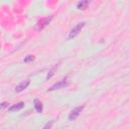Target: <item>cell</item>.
<instances>
[{"label": "cell", "instance_id": "11", "mask_svg": "<svg viewBox=\"0 0 129 129\" xmlns=\"http://www.w3.org/2000/svg\"><path fill=\"white\" fill-rule=\"evenodd\" d=\"M7 105H8V103H7V102H4V103L1 104V108H5Z\"/></svg>", "mask_w": 129, "mask_h": 129}, {"label": "cell", "instance_id": "2", "mask_svg": "<svg viewBox=\"0 0 129 129\" xmlns=\"http://www.w3.org/2000/svg\"><path fill=\"white\" fill-rule=\"evenodd\" d=\"M84 108H85V106L82 105V106H79V107H76L75 109H73L71 111V113L69 114V120L70 121H75L80 116V114L82 113V111L84 110Z\"/></svg>", "mask_w": 129, "mask_h": 129}, {"label": "cell", "instance_id": "1", "mask_svg": "<svg viewBox=\"0 0 129 129\" xmlns=\"http://www.w3.org/2000/svg\"><path fill=\"white\" fill-rule=\"evenodd\" d=\"M85 25H86V22H80V23H78L76 26H74V27L71 29L70 33H69L68 39H73V38H75V37L81 32V30L83 29V27H84Z\"/></svg>", "mask_w": 129, "mask_h": 129}, {"label": "cell", "instance_id": "10", "mask_svg": "<svg viewBox=\"0 0 129 129\" xmlns=\"http://www.w3.org/2000/svg\"><path fill=\"white\" fill-rule=\"evenodd\" d=\"M34 55H31V54H29V55H27L24 59H23V61L24 62H30V61H32V60H34Z\"/></svg>", "mask_w": 129, "mask_h": 129}, {"label": "cell", "instance_id": "7", "mask_svg": "<svg viewBox=\"0 0 129 129\" xmlns=\"http://www.w3.org/2000/svg\"><path fill=\"white\" fill-rule=\"evenodd\" d=\"M90 3L91 2L89 0H82V1H80V2L77 3V8L80 9V10H85L89 6Z\"/></svg>", "mask_w": 129, "mask_h": 129}, {"label": "cell", "instance_id": "8", "mask_svg": "<svg viewBox=\"0 0 129 129\" xmlns=\"http://www.w3.org/2000/svg\"><path fill=\"white\" fill-rule=\"evenodd\" d=\"M33 105H34V109L36 110L37 113H41V112H42V110H43L42 103H41L38 99H34V101H33Z\"/></svg>", "mask_w": 129, "mask_h": 129}, {"label": "cell", "instance_id": "12", "mask_svg": "<svg viewBox=\"0 0 129 129\" xmlns=\"http://www.w3.org/2000/svg\"><path fill=\"white\" fill-rule=\"evenodd\" d=\"M43 129H49V128H48V126H46V127H44Z\"/></svg>", "mask_w": 129, "mask_h": 129}, {"label": "cell", "instance_id": "4", "mask_svg": "<svg viewBox=\"0 0 129 129\" xmlns=\"http://www.w3.org/2000/svg\"><path fill=\"white\" fill-rule=\"evenodd\" d=\"M52 19V16H47V17H44V18H41L38 22H37V25H36V29L37 30H42L45 26H47L49 24V22L51 21Z\"/></svg>", "mask_w": 129, "mask_h": 129}, {"label": "cell", "instance_id": "6", "mask_svg": "<svg viewBox=\"0 0 129 129\" xmlns=\"http://www.w3.org/2000/svg\"><path fill=\"white\" fill-rule=\"evenodd\" d=\"M23 107H24V103H23V102H18V103H16V104L10 106V107L8 108V111H9V112H16V111L21 110Z\"/></svg>", "mask_w": 129, "mask_h": 129}, {"label": "cell", "instance_id": "9", "mask_svg": "<svg viewBox=\"0 0 129 129\" xmlns=\"http://www.w3.org/2000/svg\"><path fill=\"white\" fill-rule=\"evenodd\" d=\"M58 68V63H56L53 68H51L50 69V71L48 72V74H47V76H46V80H49L53 75H54V73H55V71H56V69Z\"/></svg>", "mask_w": 129, "mask_h": 129}, {"label": "cell", "instance_id": "5", "mask_svg": "<svg viewBox=\"0 0 129 129\" xmlns=\"http://www.w3.org/2000/svg\"><path fill=\"white\" fill-rule=\"evenodd\" d=\"M29 84H30V81H29V80L22 81L21 83H19V84L15 87V92H16V93H20V92H22L23 90H25V89L28 87Z\"/></svg>", "mask_w": 129, "mask_h": 129}, {"label": "cell", "instance_id": "3", "mask_svg": "<svg viewBox=\"0 0 129 129\" xmlns=\"http://www.w3.org/2000/svg\"><path fill=\"white\" fill-rule=\"evenodd\" d=\"M69 86V83L67 80H61V81H58L57 83L53 84L50 88L47 89V92H51V91H55V90H59V89H63L66 87Z\"/></svg>", "mask_w": 129, "mask_h": 129}]
</instances>
